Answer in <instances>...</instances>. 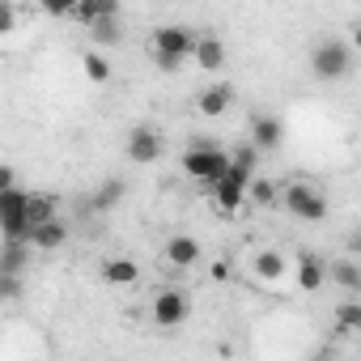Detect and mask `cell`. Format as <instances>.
<instances>
[{
	"label": "cell",
	"instance_id": "9c48e42d",
	"mask_svg": "<svg viewBox=\"0 0 361 361\" xmlns=\"http://www.w3.org/2000/svg\"><path fill=\"white\" fill-rule=\"evenodd\" d=\"M161 255H166L170 268H196V264L204 259V247H200V238H192V234H174Z\"/></svg>",
	"mask_w": 361,
	"mask_h": 361
},
{
	"label": "cell",
	"instance_id": "4316f807",
	"mask_svg": "<svg viewBox=\"0 0 361 361\" xmlns=\"http://www.w3.org/2000/svg\"><path fill=\"white\" fill-rule=\"evenodd\" d=\"M39 9H43L47 18H73L77 0H39Z\"/></svg>",
	"mask_w": 361,
	"mask_h": 361
},
{
	"label": "cell",
	"instance_id": "5bb4252c",
	"mask_svg": "<svg viewBox=\"0 0 361 361\" xmlns=\"http://www.w3.org/2000/svg\"><path fill=\"white\" fill-rule=\"evenodd\" d=\"M192 60H196L204 73H221V68H226V43H221L217 35H196Z\"/></svg>",
	"mask_w": 361,
	"mask_h": 361
},
{
	"label": "cell",
	"instance_id": "7a4b0ae2",
	"mask_svg": "<svg viewBox=\"0 0 361 361\" xmlns=\"http://www.w3.org/2000/svg\"><path fill=\"white\" fill-rule=\"evenodd\" d=\"M293 217H302V221H327V196L314 188V183H302V178H293L289 188H281V196H276Z\"/></svg>",
	"mask_w": 361,
	"mask_h": 361
},
{
	"label": "cell",
	"instance_id": "ba28073f",
	"mask_svg": "<svg viewBox=\"0 0 361 361\" xmlns=\"http://www.w3.org/2000/svg\"><path fill=\"white\" fill-rule=\"evenodd\" d=\"M196 35L188 26H161L153 35V56H174V60H192Z\"/></svg>",
	"mask_w": 361,
	"mask_h": 361
},
{
	"label": "cell",
	"instance_id": "7402d4cb",
	"mask_svg": "<svg viewBox=\"0 0 361 361\" xmlns=\"http://www.w3.org/2000/svg\"><path fill=\"white\" fill-rule=\"evenodd\" d=\"M276 196H281V188L272 183V178H264V174H251L247 178V200H255V204H276Z\"/></svg>",
	"mask_w": 361,
	"mask_h": 361
},
{
	"label": "cell",
	"instance_id": "6da1fadb",
	"mask_svg": "<svg viewBox=\"0 0 361 361\" xmlns=\"http://www.w3.org/2000/svg\"><path fill=\"white\" fill-rule=\"evenodd\" d=\"M353 43L348 39H323V43H314V51H310V73L319 77V81H327V85H336V81H344L348 73H353Z\"/></svg>",
	"mask_w": 361,
	"mask_h": 361
},
{
	"label": "cell",
	"instance_id": "7c38bea8",
	"mask_svg": "<svg viewBox=\"0 0 361 361\" xmlns=\"http://www.w3.org/2000/svg\"><path fill=\"white\" fill-rule=\"evenodd\" d=\"M230 106H234V85H230V81H217V85L200 90V98H196V111H200L204 119H217V115H226Z\"/></svg>",
	"mask_w": 361,
	"mask_h": 361
},
{
	"label": "cell",
	"instance_id": "f1b7e54d",
	"mask_svg": "<svg viewBox=\"0 0 361 361\" xmlns=\"http://www.w3.org/2000/svg\"><path fill=\"white\" fill-rule=\"evenodd\" d=\"M5 188H18V174H13V166H0V192Z\"/></svg>",
	"mask_w": 361,
	"mask_h": 361
},
{
	"label": "cell",
	"instance_id": "277c9868",
	"mask_svg": "<svg viewBox=\"0 0 361 361\" xmlns=\"http://www.w3.org/2000/svg\"><path fill=\"white\" fill-rule=\"evenodd\" d=\"M26 200H30V192H22V183L0 192V238H26L30 234V226H26Z\"/></svg>",
	"mask_w": 361,
	"mask_h": 361
},
{
	"label": "cell",
	"instance_id": "484cf974",
	"mask_svg": "<svg viewBox=\"0 0 361 361\" xmlns=\"http://www.w3.org/2000/svg\"><path fill=\"white\" fill-rule=\"evenodd\" d=\"M336 327H340V331H357V327H361V302L336 306Z\"/></svg>",
	"mask_w": 361,
	"mask_h": 361
},
{
	"label": "cell",
	"instance_id": "e0dca14e",
	"mask_svg": "<svg viewBox=\"0 0 361 361\" xmlns=\"http://www.w3.org/2000/svg\"><path fill=\"white\" fill-rule=\"evenodd\" d=\"M85 30H90V43H94V47H119V43H123V22H119V13L98 18V22H90Z\"/></svg>",
	"mask_w": 361,
	"mask_h": 361
},
{
	"label": "cell",
	"instance_id": "2e32d148",
	"mask_svg": "<svg viewBox=\"0 0 361 361\" xmlns=\"http://www.w3.org/2000/svg\"><path fill=\"white\" fill-rule=\"evenodd\" d=\"M102 281H106V285L128 289V285H136V281H140V264H136V259H123V255L102 259Z\"/></svg>",
	"mask_w": 361,
	"mask_h": 361
},
{
	"label": "cell",
	"instance_id": "ac0fdd59",
	"mask_svg": "<svg viewBox=\"0 0 361 361\" xmlns=\"http://www.w3.org/2000/svg\"><path fill=\"white\" fill-rule=\"evenodd\" d=\"M327 276L344 289V293H357L361 289V268H357V259L353 255H344V259H336L331 268H327Z\"/></svg>",
	"mask_w": 361,
	"mask_h": 361
},
{
	"label": "cell",
	"instance_id": "8992f818",
	"mask_svg": "<svg viewBox=\"0 0 361 361\" xmlns=\"http://www.w3.org/2000/svg\"><path fill=\"white\" fill-rule=\"evenodd\" d=\"M149 314H153V327H183L192 314V298L183 289H157Z\"/></svg>",
	"mask_w": 361,
	"mask_h": 361
},
{
	"label": "cell",
	"instance_id": "83f0119b",
	"mask_svg": "<svg viewBox=\"0 0 361 361\" xmlns=\"http://www.w3.org/2000/svg\"><path fill=\"white\" fill-rule=\"evenodd\" d=\"M13 30H18V9L9 0H0V35H13Z\"/></svg>",
	"mask_w": 361,
	"mask_h": 361
},
{
	"label": "cell",
	"instance_id": "44dd1931",
	"mask_svg": "<svg viewBox=\"0 0 361 361\" xmlns=\"http://www.w3.org/2000/svg\"><path fill=\"white\" fill-rule=\"evenodd\" d=\"M111 13H119V0H77V9H73V18L81 26L98 22V18H111Z\"/></svg>",
	"mask_w": 361,
	"mask_h": 361
},
{
	"label": "cell",
	"instance_id": "ffe728a7",
	"mask_svg": "<svg viewBox=\"0 0 361 361\" xmlns=\"http://www.w3.org/2000/svg\"><path fill=\"white\" fill-rule=\"evenodd\" d=\"M123 192H128L123 178H102V188L90 196V209H94V213H106V209H115V204L123 200Z\"/></svg>",
	"mask_w": 361,
	"mask_h": 361
},
{
	"label": "cell",
	"instance_id": "4fadbf2b",
	"mask_svg": "<svg viewBox=\"0 0 361 361\" xmlns=\"http://www.w3.org/2000/svg\"><path fill=\"white\" fill-rule=\"evenodd\" d=\"M281 140H285V123H281L276 115H255V119H251V145H255L259 153L281 149Z\"/></svg>",
	"mask_w": 361,
	"mask_h": 361
},
{
	"label": "cell",
	"instance_id": "3957f363",
	"mask_svg": "<svg viewBox=\"0 0 361 361\" xmlns=\"http://www.w3.org/2000/svg\"><path fill=\"white\" fill-rule=\"evenodd\" d=\"M247 178H251V170H243V166H226V174H217L213 183H209V192H213V204L226 213V217H234L238 209H243V200H247Z\"/></svg>",
	"mask_w": 361,
	"mask_h": 361
},
{
	"label": "cell",
	"instance_id": "603a6c76",
	"mask_svg": "<svg viewBox=\"0 0 361 361\" xmlns=\"http://www.w3.org/2000/svg\"><path fill=\"white\" fill-rule=\"evenodd\" d=\"M81 68H85V77H90L94 85H106V81H111V64H106V56H98V51H85V56H81Z\"/></svg>",
	"mask_w": 361,
	"mask_h": 361
},
{
	"label": "cell",
	"instance_id": "52a82bcc",
	"mask_svg": "<svg viewBox=\"0 0 361 361\" xmlns=\"http://www.w3.org/2000/svg\"><path fill=\"white\" fill-rule=\"evenodd\" d=\"M161 153H166V140H161V132H157V128L136 123V128L128 132V157H132L136 166H153Z\"/></svg>",
	"mask_w": 361,
	"mask_h": 361
},
{
	"label": "cell",
	"instance_id": "4dcf8cb0",
	"mask_svg": "<svg viewBox=\"0 0 361 361\" xmlns=\"http://www.w3.org/2000/svg\"><path fill=\"white\" fill-rule=\"evenodd\" d=\"M213 281H230V264H213Z\"/></svg>",
	"mask_w": 361,
	"mask_h": 361
},
{
	"label": "cell",
	"instance_id": "5b68a950",
	"mask_svg": "<svg viewBox=\"0 0 361 361\" xmlns=\"http://www.w3.org/2000/svg\"><path fill=\"white\" fill-rule=\"evenodd\" d=\"M226 166H230V153L217 149V145H192L183 153V170L192 178H200V183H213L217 174H226Z\"/></svg>",
	"mask_w": 361,
	"mask_h": 361
},
{
	"label": "cell",
	"instance_id": "cb8c5ba5",
	"mask_svg": "<svg viewBox=\"0 0 361 361\" xmlns=\"http://www.w3.org/2000/svg\"><path fill=\"white\" fill-rule=\"evenodd\" d=\"M47 217H56V200H51V196H30V200H26V226L35 230V226L47 221Z\"/></svg>",
	"mask_w": 361,
	"mask_h": 361
},
{
	"label": "cell",
	"instance_id": "30bf717a",
	"mask_svg": "<svg viewBox=\"0 0 361 361\" xmlns=\"http://www.w3.org/2000/svg\"><path fill=\"white\" fill-rule=\"evenodd\" d=\"M293 281H298V289H302V293H319V289H323V281H327V264H323L319 255L302 251V255L293 259Z\"/></svg>",
	"mask_w": 361,
	"mask_h": 361
},
{
	"label": "cell",
	"instance_id": "f546056e",
	"mask_svg": "<svg viewBox=\"0 0 361 361\" xmlns=\"http://www.w3.org/2000/svg\"><path fill=\"white\" fill-rule=\"evenodd\" d=\"M153 60H157V68H161V73H174L178 64H183V60H174V56H153Z\"/></svg>",
	"mask_w": 361,
	"mask_h": 361
},
{
	"label": "cell",
	"instance_id": "8fae6325",
	"mask_svg": "<svg viewBox=\"0 0 361 361\" xmlns=\"http://www.w3.org/2000/svg\"><path fill=\"white\" fill-rule=\"evenodd\" d=\"M251 272H255L259 281L276 285V281H285V272H289V259H285L276 247H259V251H251Z\"/></svg>",
	"mask_w": 361,
	"mask_h": 361
},
{
	"label": "cell",
	"instance_id": "9a60e30c",
	"mask_svg": "<svg viewBox=\"0 0 361 361\" xmlns=\"http://www.w3.org/2000/svg\"><path fill=\"white\" fill-rule=\"evenodd\" d=\"M26 243H30L35 251H56V247L68 243V226H64L60 217H47V221H39V226L26 234Z\"/></svg>",
	"mask_w": 361,
	"mask_h": 361
},
{
	"label": "cell",
	"instance_id": "d4e9b609",
	"mask_svg": "<svg viewBox=\"0 0 361 361\" xmlns=\"http://www.w3.org/2000/svg\"><path fill=\"white\" fill-rule=\"evenodd\" d=\"M22 293H26L22 272H0V302H18Z\"/></svg>",
	"mask_w": 361,
	"mask_h": 361
},
{
	"label": "cell",
	"instance_id": "d6986e66",
	"mask_svg": "<svg viewBox=\"0 0 361 361\" xmlns=\"http://www.w3.org/2000/svg\"><path fill=\"white\" fill-rule=\"evenodd\" d=\"M26 255H30L26 238H5V247H0V272H26Z\"/></svg>",
	"mask_w": 361,
	"mask_h": 361
}]
</instances>
